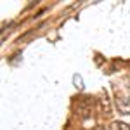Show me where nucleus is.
<instances>
[{
	"label": "nucleus",
	"instance_id": "nucleus-1",
	"mask_svg": "<svg viewBox=\"0 0 130 130\" xmlns=\"http://www.w3.org/2000/svg\"><path fill=\"white\" fill-rule=\"evenodd\" d=\"M116 90V99H115V104L120 113L123 115H130V92H121L118 87H115Z\"/></svg>",
	"mask_w": 130,
	"mask_h": 130
},
{
	"label": "nucleus",
	"instance_id": "nucleus-2",
	"mask_svg": "<svg viewBox=\"0 0 130 130\" xmlns=\"http://www.w3.org/2000/svg\"><path fill=\"white\" fill-rule=\"evenodd\" d=\"M109 130H130V127L127 123H123V121H113Z\"/></svg>",
	"mask_w": 130,
	"mask_h": 130
},
{
	"label": "nucleus",
	"instance_id": "nucleus-3",
	"mask_svg": "<svg viewBox=\"0 0 130 130\" xmlns=\"http://www.w3.org/2000/svg\"><path fill=\"white\" fill-rule=\"evenodd\" d=\"M101 106L104 108V113H106V115H108V113L111 111V108H109V101H108V95H106V92H104V95L101 97Z\"/></svg>",
	"mask_w": 130,
	"mask_h": 130
},
{
	"label": "nucleus",
	"instance_id": "nucleus-4",
	"mask_svg": "<svg viewBox=\"0 0 130 130\" xmlns=\"http://www.w3.org/2000/svg\"><path fill=\"white\" fill-rule=\"evenodd\" d=\"M73 80H75V85H76L80 90L83 89V85H82V76H80V75H75V76H73Z\"/></svg>",
	"mask_w": 130,
	"mask_h": 130
}]
</instances>
